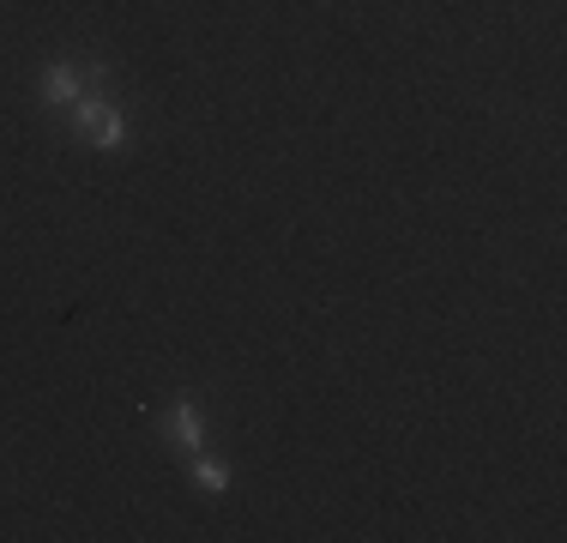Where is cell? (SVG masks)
I'll list each match as a JSON object with an SVG mask.
<instances>
[{"label":"cell","mask_w":567,"mask_h":543,"mask_svg":"<svg viewBox=\"0 0 567 543\" xmlns=\"http://www.w3.org/2000/svg\"><path fill=\"white\" fill-rule=\"evenodd\" d=\"M103 61H79V54H61V61H49L43 73H37V98H43L49 109H73L85 91H103Z\"/></svg>","instance_id":"obj_1"},{"label":"cell","mask_w":567,"mask_h":543,"mask_svg":"<svg viewBox=\"0 0 567 543\" xmlns=\"http://www.w3.org/2000/svg\"><path fill=\"white\" fill-rule=\"evenodd\" d=\"M164 441L182 459H194L199 447H206V411H199V399H187V392H182V399L169 404V411H164Z\"/></svg>","instance_id":"obj_2"},{"label":"cell","mask_w":567,"mask_h":543,"mask_svg":"<svg viewBox=\"0 0 567 543\" xmlns=\"http://www.w3.org/2000/svg\"><path fill=\"white\" fill-rule=\"evenodd\" d=\"M103 109H110V98H103V91H85V98H79L73 109H66V133H73L79 145L91 140V127H97V115Z\"/></svg>","instance_id":"obj_3"},{"label":"cell","mask_w":567,"mask_h":543,"mask_svg":"<svg viewBox=\"0 0 567 543\" xmlns=\"http://www.w3.org/2000/svg\"><path fill=\"white\" fill-rule=\"evenodd\" d=\"M187 478L206 489V495H224V489H229V465H224V459H212L206 447H199V453L187 459Z\"/></svg>","instance_id":"obj_4"},{"label":"cell","mask_w":567,"mask_h":543,"mask_svg":"<svg viewBox=\"0 0 567 543\" xmlns=\"http://www.w3.org/2000/svg\"><path fill=\"white\" fill-rule=\"evenodd\" d=\"M85 145H97V152H121V145H127V115L115 109V98H110V109L97 115V127H91Z\"/></svg>","instance_id":"obj_5"}]
</instances>
